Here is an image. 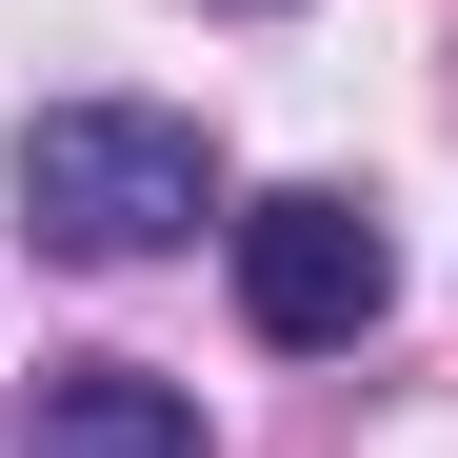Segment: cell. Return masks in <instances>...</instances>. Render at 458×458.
Returning <instances> with one entry per match:
<instances>
[{"label":"cell","instance_id":"cell-1","mask_svg":"<svg viewBox=\"0 0 458 458\" xmlns=\"http://www.w3.org/2000/svg\"><path fill=\"white\" fill-rule=\"evenodd\" d=\"M21 219L60 259H180L219 219V140L160 100H40L21 120Z\"/></svg>","mask_w":458,"mask_h":458},{"label":"cell","instance_id":"cell-2","mask_svg":"<svg viewBox=\"0 0 458 458\" xmlns=\"http://www.w3.org/2000/svg\"><path fill=\"white\" fill-rule=\"evenodd\" d=\"M219 240H240V319L279 359H339V339H378V299H399V240H378V199H339V180H279V199L219 219Z\"/></svg>","mask_w":458,"mask_h":458},{"label":"cell","instance_id":"cell-3","mask_svg":"<svg viewBox=\"0 0 458 458\" xmlns=\"http://www.w3.org/2000/svg\"><path fill=\"white\" fill-rule=\"evenodd\" d=\"M21 458H199V399L140 378V359H60L40 419H21Z\"/></svg>","mask_w":458,"mask_h":458}]
</instances>
